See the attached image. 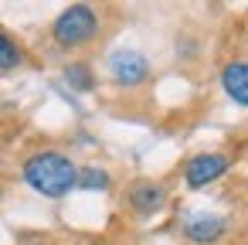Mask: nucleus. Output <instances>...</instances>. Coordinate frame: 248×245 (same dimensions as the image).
I'll list each match as a JSON object with an SVG mask.
<instances>
[{"label":"nucleus","mask_w":248,"mask_h":245,"mask_svg":"<svg viewBox=\"0 0 248 245\" xmlns=\"http://www.w3.org/2000/svg\"><path fill=\"white\" fill-rule=\"evenodd\" d=\"M95 31H99V14H95V7H89V4H72V7H65V11L55 17V24H51V38H55L62 48H82V45H89V41L95 38Z\"/></svg>","instance_id":"2"},{"label":"nucleus","mask_w":248,"mask_h":245,"mask_svg":"<svg viewBox=\"0 0 248 245\" xmlns=\"http://www.w3.org/2000/svg\"><path fill=\"white\" fill-rule=\"evenodd\" d=\"M163 187L160 184H153V180H140V184H133L129 187V204L140 211V214H150V211H156V208H163Z\"/></svg>","instance_id":"6"},{"label":"nucleus","mask_w":248,"mask_h":245,"mask_svg":"<svg viewBox=\"0 0 248 245\" xmlns=\"http://www.w3.org/2000/svg\"><path fill=\"white\" fill-rule=\"evenodd\" d=\"M221 85L238 106H248V62H228L221 68Z\"/></svg>","instance_id":"5"},{"label":"nucleus","mask_w":248,"mask_h":245,"mask_svg":"<svg viewBox=\"0 0 248 245\" xmlns=\"http://www.w3.org/2000/svg\"><path fill=\"white\" fill-rule=\"evenodd\" d=\"M78 187H92V191H106L109 187V174L99 167H85L78 170Z\"/></svg>","instance_id":"9"},{"label":"nucleus","mask_w":248,"mask_h":245,"mask_svg":"<svg viewBox=\"0 0 248 245\" xmlns=\"http://www.w3.org/2000/svg\"><path fill=\"white\" fill-rule=\"evenodd\" d=\"M24 65V51L17 48V41L11 34L0 31V72H14Z\"/></svg>","instance_id":"8"},{"label":"nucleus","mask_w":248,"mask_h":245,"mask_svg":"<svg viewBox=\"0 0 248 245\" xmlns=\"http://www.w3.org/2000/svg\"><path fill=\"white\" fill-rule=\"evenodd\" d=\"M224 170H228V157H224V153H197V157L187 160L184 180H187V187H207V184L217 180Z\"/></svg>","instance_id":"4"},{"label":"nucleus","mask_w":248,"mask_h":245,"mask_svg":"<svg viewBox=\"0 0 248 245\" xmlns=\"http://www.w3.org/2000/svg\"><path fill=\"white\" fill-rule=\"evenodd\" d=\"M21 174H24V184L31 191L45 194V197H65L78 184V167L65 153H55V150L28 157V163H24Z\"/></svg>","instance_id":"1"},{"label":"nucleus","mask_w":248,"mask_h":245,"mask_svg":"<svg viewBox=\"0 0 248 245\" xmlns=\"http://www.w3.org/2000/svg\"><path fill=\"white\" fill-rule=\"evenodd\" d=\"M184 231L190 242H217L224 235V221L221 218H194V221H187Z\"/></svg>","instance_id":"7"},{"label":"nucleus","mask_w":248,"mask_h":245,"mask_svg":"<svg viewBox=\"0 0 248 245\" xmlns=\"http://www.w3.org/2000/svg\"><path fill=\"white\" fill-rule=\"evenodd\" d=\"M109 75H112L116 85L133 89V85L146 82L150 62H146L140 51H133V48H119V51H112V58H109Z\"/></svg>","instance_id":"3"},{"label":"nucleus","mask_w":248,"mask_h":245,"mask_svg":"<svg viewBox=\"0 0 248 245\" xmlns=\"http://www.w3.org/2000/svg\"><path fill=\"white\" fill-rule=\"evenodd\" d=\"M68 85L72 89H78V92H85V89H92V75H89V65H68Z\"/></svg>","instance_id":"10"}]
</instances>
